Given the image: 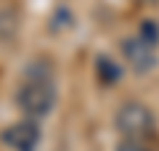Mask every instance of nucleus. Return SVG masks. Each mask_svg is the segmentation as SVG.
<instances>
[{
  "instance_id": "obj_7",
  "label": "nucleus",
  "mask_w": 159,
  "mask_h": 151,
  "mask_svg": "<svg viewBox=\"0 0 159 151\" xmlns=\"http://www.w3.org/2000/svg\"><path fill=\"white\" fill-rule=\"evenodd\" d=\"M138 37H141L143 43H148V45L157 48V45H159V24L151 21V19L141 21V32H138Z\"/></svg>"
},
{
  "instance_id": "obj_4",
  "label": "nucleus",
  "mask_w": 159,
  "mask_h": 151,
  "mask_svg": "<svg viewBox=\"0 0 159 151\" xmlns=\"http://www.w3.org/2000/svg\"><path fill=\"white\" fill-rule=\"evenodd\" d=\"M0 140L6 146H11L13 151H34L40 143V127L34 119H21V122L3 130Z\"/></svg>"
},
{
  "instance_id": "obj_8",
  "label": "nucleus",
  "mask_w": 159,
  "mask_h": 151,
  "mask_svg": "<svg viewBox=\"0 0 159 151\" xmlns=\"http://www.w3.org/2000/svg\"><path fill=\"white\" fill-rule=\"evenodd\" d=\"M117 151H148V149L141 143V140H127V138H125L122 143L117 146Z\"/></svg>"
},
{
  "instance_id": "obj_6",
  "label": "nucleus",
  "mask_w": 159,
  "mask_h": 151,
  "mask_svg": "<svg viewBox=\"0 0 159 151\" xmlns=\"http://www.w3.org/2000/svg\"><path fill=\"white\" fill-rule=\"evenodd\" d=\"M96 69H98V80H101L103 85H114L119 77H122V69H119L111 58H106V56H98Z\"/></svg>"
},
{
  "instance_id": "obj_5",
  "label": "nucleus",
  "mask_w": 159,
  "mask_h": 151,
  "mask_svg": "<svg viewBox=\"0 0 159 151\" xmlns=\"http://www.w3.org/2000/svg\"><path fill=\"white\" fill-rule=\"evenodd\" d=\"M19 32V13L13 8H0V40H13Z\"/></svg>"
},
{
  "instance_id": "obj_1",
  "label": "nucleus",
  "mask_w": 159,
  "mask_h": 151,
  "mask_svg": "<svg viewBox=\"0 0 159 151\" xmlns=\"http://www.w3.org/2000/svg\"><path fill=\"white\" fill-rule=\"evenodd\" d=\"M16 103L27 117H48L56 106V88L53 80H24L16 93Z\"/></svg>"
},
{
  "instance_id": "obj_2",
  "label": "nucleus",
  "mask_w": 159,
  "mask_h": 151,
  "mask_svg": "<svg viewBox=\"0 0 159 151\" xmlns=\"http://www.w3.org/2000/svg\"><path fill=\"white\" fill-rule=\"evenodd\" d=\"M114 125H117L119 135H125L127 140H141L146 135H151L157 119H154V112L146 103H141V101H127V103L119 106L117 117H114Z\"/></svg>"
},
{
  "instance_id": "obj_3",
  "label": "nucleus",
  "mask_w": 159,
  "mask_h": 151,
  "mask_svg": "<svg viewBox=\"0 0 159 151\" xmlns=\"http://www.w3.org/2000/svg\"><path fill=\"white\" fill-rule=\"evenodd\" d=\"M119 48H122V56H125L127 66H130L135 74H148L159 64L157 48L148 45V43H143L138 34H135V37H125Z\"/></svg>"
}]
</instances>
